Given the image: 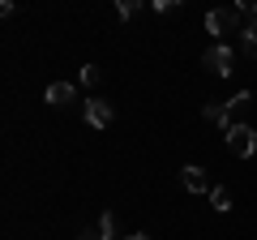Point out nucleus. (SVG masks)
Segmentation results:
<instances>
[{
	"instance_id": "nucleus-1",
	"label": "nucleus",
	"mask_w": 257,
	"mask_h": 240,
	"mask_svg": "<svg viewBox=\"0 0 257 240\" xmlns=\"http://www.w3.org/2000/svg\"><path fill=\"white\" fill-rule=\"evenodd\" d=\"M244 30V9H210L206 13V35L223 39V35H236Z\"/></svg>"
},
{
	"instance_id": "nucleus-2",
	"label": "nucleus",
	"mask_w": 257,
	"mask_h": 240,
	"mask_svg": "<svg viewBox=\"0 0 257 240\" xmlns=\"http://www.w3.org/2000/svg\"><path fill=\"white\" fill-rule=\"evenodd\" d=\"M223 138H227V150H231L236 159H253V150H257V133H253V125H231Z\"/></svg>"
},
{
	"instance_id": "nucleus-3",
	"label": "nucleus",
	"mask_w": 257,
	"mask_h": 240,
	"mask_svg": "<svg viewBox=\"0 0 257 240\" xmlns=\"http://www.w3.org/2000/svg\"><path fill=\"white\" fill-rule=\"evenodd\" d=\"M202 69H210L214 77H227L231 69H236V56H231V47H227V43H214V47H206V56H202Z\"/></svg>"
},
{
	"instance_id": "nucleus-4",
	"label": "nucleus",
	"mask_w": 257,
	"mask_h": 240,
	"mask_svg": "<svg viewBox=\"0 0 257 240\" xmlns=\"http://www.w3.org/2000/svg\"><path fill=\"white\" fill-rule=\"evenodd\" d=\"M82 116H86V125H94V129H107L116 111H111L107 99H86V103H82Z\"/></svg>"
},
{
	"instance_id": "nucleus-5",
	"label": "nucleus",
	"mask_w": 257,
	"mask_h": 240,
	"mask_svg": "<svg viewBox=\"0 0 257 240\" xmlns=\"http://www.w3.org/2000/svg\"><path fill=\"white\" fill-rule=\"evenodd\" d=\"M180 185L184 189H189V193H210V180H206V172H202V167H197V163H189V167H180Z\"/></svg>"
},
{
	"instance_id": "nucleus-6",
	"label": "nucleus",
	"mask_w": 257,
	"mask_h": 240,
	"mask_svg": "<svg viewBox=\"0 0 257 240\" xmlns=\"http://www.w3.org/2000/svg\"><path fill=\"white\" fill-rule=\"evenodd\" d=\"M77 240H116V214L103 210V214H99V227H86Z\"/></svg>"
},
{
	"instance_id": "nucleus-7",
	"label": "nucleus",
	"mask_w": 257,
	"mask_h": 240,
	"mask_svg": "<svg viewBox=\"0 0 257 240\" xmlns=\"http://www.w3.org/2000/svg\"><path fill=\"white\" fill-rule=\"evenodd\" d=\"M73 99H77V86L73 82H52V86H47V103H52V107H69Z\"/></svg>"
},
{
	"instance_id": "nucleus-8",
	"label": "nucleus",
	"mask_w": 257,
	"mask_h": 240,
	"mask_svg": "<svg viewBox=\"0 0 257 240\" xmlns=\"http://www.w3.org/2000/svg\"><path fill=\"white\" fill-rule=\"evenodd\" d=\"M202 116L210 120V125H219L223 133L231 129V107H227V103H206V107H202Z\"/></svg>"
},
{
	"instance_id": "nucleus-9",
	"label": "nucleus",
	"mask_w": 257,
	"mask_h": 240,
	"mask_svg": "<svg viewBox=\"0 0 257 240\" xmlns=\"http://www.w3.org/2000/svg\"><path fill=\"white\" fill-rule=\"evenodd\" d=\"M210 206H214L219 214H227V210H231V189H227V185H214V189H210Z\"/></svg>"
},
{
	"instance_id": "nucleus-10",
	"label": "nucleus",
	"mask_w": 257,
	"mask_h": 240,
	"mask_svg": "<svg viewBox=\"0 0 257 240\" xmlns=\"http://www.w3.org/2000/svg\"><path fill=\"white\" fill-rule=\"evenodd\" d=\"M240 47H244L248 56H257V18L244 22V30H240Z\"/></svg>"
},
{
	"instance_id": "nucleus-11",
	"label": "nucleus",
	"mask_w": 257,
	"mask_h": 240,
	"mask_svg": "<svg viewBox=\"0 0 257 240\" xmlns=\"http://www.w3.org/2000/svg\"><path fill=\"white\" fill-rule=\"evenodd\" d=\"M77 82H82V86H94V82H99V69H94V65H82V73H77Z\"/></svg>"
},
{
	"instance_id": "nucleus-12",
	"label": "nucleus",
	"mask_w": 257,
	"mask_h": 240,
	"mask_svg": "<svg viewBox=\"0 0 257 240\" xmlns=\"http://www.w3.org/2000/svg\"><path fill=\"white\" fill-rule=\"evenodd\" d=\"M138 9H142L138 0H120V5H116V13H120V18H133V13H138Z\"/></svg>"
},
{
	"instance_id": "nucleus-13",
	"label": "nucleus",
	"mask_w": 257,
	"mask_h": 240,
	"mask_svg": "<svg viewBox=\"0 0 257 240\" xmlns=\"http://www.w3.org/2000/svg\"><path fill=\"white\" fill-rule=\"evenodd\" d=\"M248 99H253V94H248V90H240L236 99H227V107H231V111H236V107H248Z\"/></svg>"
},
{
	"instance_id": "nucleus-14",
	"label": "nucleus",
	"mask_w": 257,
	"mask_h": 240,
	"mask_svg": "<svg viewBox=\"0 0 257 240\" xmlns=\"http://www.w3.org/2000/svg\"><path fill=\"white\" fill-rule=\"evenodd\" d=\"M150 9H155V13H172V9H176V0H155Z\"/></svg>"
},
{
	"instance_id": "nucleus-15",
	"label": "nucleus",
	"mask_w": 257,
	"mask_h": 240,
	"mask_svg": "<svg viewBox=\"0 0 257 240\" xmlns=\"http://www.w3.org/2000/svg\"><path fill=\"white\" fill-rule=\"evenodd\" d=\"M120 240H150L146 231H133V236H120Z\"/></svg>"
}]
</instances>
